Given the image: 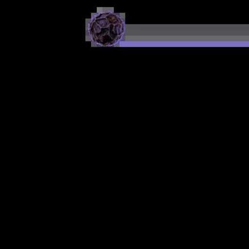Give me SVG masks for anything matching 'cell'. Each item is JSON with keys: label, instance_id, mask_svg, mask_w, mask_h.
<instances>
[{"label": "cell", "instance_id": "cell-1", "mask_svg": "<svg viewBox=\"0 0 249 249\" xmlns=\"http://www.w3.org/2000/svg\"><path fill=\"white\" fill-rule=\"evenodd\" d=\"M93 42L107 47L119 42L124 33V23L118 15L111 12L98 14L89 26Z\"/></svg>", "mask_w": 249, "mask_h": 249}]
</instances>
